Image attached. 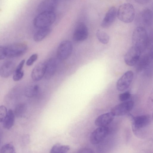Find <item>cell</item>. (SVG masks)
I'll list each match as a JSON object with an SVG mask.
<instances>
[{
	"label": "cell",
	"mask_w": 153,
	"mask_h": 153,
	"mask_svg": "<svg viewBox=\"0 0 153 153\" xmlns=\"http://www.w3.org/2000/svg\"><path fill=\"white\" fill-rule=\"evenodd\" d=\"M133 45L138 48L141 53L146 48L149 41L147 32L145 28L139 26L133 31L132 37Z\"/></svg>",
	"instance_id": "cell-1"
},
{
	"label": "cell",
	"mask_w": 153,
	"mask_h": 153,
	"mask_svg": "<svg viewBox=\"0 0 153 153\" xmlns=\"http://www.w3.org/2000/svg\"><path fill=\"white\" fill-rule=\"evenodd\" d=\"M56 15L54 12H46L39 13L35 18L33 24L37 28L49 27L54 22Z\"/></svg>",
	"instance_id": "cell-2"
},
{
	"label": "cell",
	"mask_w": 153,
	"mask_h": 153,
	"mask_svg": "<svg viewBox=\"0 0 153 153\" xmlns=\"http://www.w3.org/2000/svg\"><path fill=\"white\" fill-rule=\"evenodd\" d=\"M135 15V11L133 6L129 3L121 5L117 12V16L121 21L129 23L133 21Z\"/></svg>",
	"instance_id": "cell-3"
},
{
	"label": "cell",
	"mask_w": 153,
	"mask_h": 153,
	"mask_svg": "<svg viewBox=\"0 0 153 153\" xmlns=\"http://www.w3.org/2000/svg\"><path fill=\"white\" fill-rule=\"evenodd\" d=\"M131 121L133 131L135 134L138 135L150 125L151 117L149 115H142L132 117Z\"/></svg>",
	"instance_id": "cell-4"
},
{
	"label": "cell",
	"mask_w": 153,
	"mask_h": 153,
	"mask_svg": "<svg viewBox=\"0 0 153 153\" xmlns=\"http://www.w3.org/2000/svg\"><path fill=\"white\" fill-rule=\"evenodd\" d=\"M7 57H15L23 55L26 51L27 47L23 43H17L5 47Z\"/></svg>",
	"instance_id": "cell-5"
},
{
	"label": "cell",
	"mask_w": 153,
	"mask_h": 153,
	"mask_svg": "<svg viewBox=\"0 0 153 153\" xmlns=\"http://www.w3.org/2000/svg\"><path fill=\"white\" fill-rule=\"evenodd\" d=\"M73 50L72 43L69 41L65 40L61 42L58 48L56 54L58 59L61 60L67 59Z\"/></svg>",
	"instance_id": "cell-6"
},
{
	"label": "cell",
	"mask_w": 153,
	"mask_h": 153,
	"mask_svg": "<svg viewBox=\"0 0 153 153\" xmlns=\"http://www.w3.org/2000/svg\"><path fill=\"white\" fill-rule=\"evenodd\" d=\"M141 53L138 48L133 46L128 49L124 56L125 63L129 66L136 65L140 57Z\"/></svg>",
	"instance_id": "cell-7"
},
{
	"label": "cell",
	"mask_w": 153,
	"mask_h": 153,
	"mask_svg": "<svg viewBox=\"0 0 153 153\" xmlns=\"http://www.w3.org/2000/svg\"><path fill=\"white\" fill-rule=\"evenodd\" d=\"M133 72L128 71L125 72L118 80L116 83L117 89L120 91H124L129 87L133 79Z\"/></svg>",
	"instance_id": "cell-8"
},
{
	"label": "cell",
	"mask_w": 153,
	"mask_h": 153,
	"mask_svg": "<svg viewBox=\"0 0 153 153\" xmlns=\"http://www.w3.org/2000/svg\"><path fill=\"white\" fill-rule=\"evenodd\" d=\"M108 133L109 129L107 127H98L91 134L90 141L93 144H98L106 137Z\"/></svg>",
	"instance_id": "cell-9"
},
{
	"label": "cell",
	"mask_w": 153,
	"mask_h": 153,
	"mask_svg": "<svg viewBox=\"0 0 153 153\" xmlns=\"http://www.w3.org/2000/svg\"><path fill=\"white\" fill-rule=\"evenodd\" d=\"M134 105V103L132 101L124 102L113 107L111 112L115 116H123L130 112L133 108Z\"/></svg>",
	"instance_id": "cell-10"
},
{
	"label": "cell",
	"mask_w": 153,
	"mask_h": 153,
	"mask_svg": "<svg viewBox=\"0 0 153 153\" xmlns=\"http://www.w3.org/2000/svg\"><path fill=\"white\" fill-rule=\"evenodd\" d=\"M88 32L87 27L83 22L79 23L75 28L73 34V39L76 42L82 41L87 39Z\"/></svg>",
	"instance_id": "cell-11"
},
{
	"label": "cell",
	"mask_w": 153,
	"mask_h": 153,
	"mask_svg": "<svg viewBox=\"0 0 153 153\" xmlns=\"http://www.w3.org/2000/svg\"><path fill=\"white\" fill-rule=\"evenodd\" d=\"M117 10L114 7L110 8L102 19L101 25L103 28L110 27L114 21L117 16Z\"/></svg>",
	"instance_id": "cell-12"
},
{
	"label": "cell",
	"mask_w": 153,
	"mask_h": 153,
	"mask_svg": "<svg viewBox=\"0 0 153 153\" xmlns=\"http://www.w3.org/2000/svg\"><path fill=\"white\" fill-rule=\"evenodd\" d=\"M58 0H44L39 4L37 7V12L39 13L46 12H54L57 7Z\"/></svg>",
	"instance_id": "cell-13"
},
{
	"label": "cell",
	"mask_w": 153,
	"mask_h": 153,
	"mask_svg": "<svg viewBox=\"0 0 153 153\" xmlns=\"http://www.w3.org/2000/svg\"><path fill=\"white\" fill-rule=\"evenodd\" d=\"M46 68V62H41L33 68L31 73V77L34 81H38L44 76Z\"/></svg>",
	"instance_id": "cell-14"
},
{
	"label": "cell",
	"mask_w": 153,
	"mask_h": 153,
	"mask_svg": "<svg viewBox=\"0 0 153 153\" xmlns=\"http://www.w3.org/2000/svg\"><path fill=\"white\" fill-rule=\"evenodd\" d=\"M114 117L111 111L102 114L95 119V124L98 127L106 126L113 120Z\"/></svg>",
	"instance_id": "cell-15"
},
{
	"label": "cell",
	"mask_w": 153,
	"mask_h": 153,
	"mask_svg": "<svg viewBox=\"0 0 153 153\" xmlns=\"http://www.w3.org/2000/svg\"><path fill=\"white\" fill-rule=\"evenodd\" d=\"M138 19L139 22L144 26H150L152 23V11L148 8L144 10L139 14Z\"/></svg>",
	"instance_id": "cell-16"
},
{
	"label": "cell",
	"mask_w": 153,
	"mask_h": 153,
	"mask_svg": "<svg viewBox=\"0 0 153 153\" xmlns=\"http://www.w3.org/2000/svg\"><path fill=\"white\" fill-rule=\"evenodd\" d=\"M15 68V65L13 62L7 61L0 68V76L4 78L8 77L14 73Z\"/></svg>",
	"instance_id": "cell-17"
},
{
	"label": "cell",
	"mask_w": 153,
	"mask_h": 153,
	"mask_svg": "<svg viewBox=\"0 0 153 153\" xmlns=\"http://www.w3.org/2000/svg\"><path fill=\"white\" fill-rule=\"evenodd\" d=\"M57 64L56 60L53 58L49 59L46 62V68L44 76L47 79L52 77L55 73Z\"/></svg>",
	"instance_id": "cell-18"
},
{
	"label": "cell",
	"mask_w": 153,
	"mask_h": 153,
	"mask_svg": "<svg viewBox=\"0 0 153 153\" xmlns=\"http://www.w3.org/2000/svg\"><path fill=\"white\" fill-rule=\"evenodd\" d=\"M51 30L49 27L40 28L34 35V40L36 42L41 41L50 33Z\"/></svg>",
	"instance_id": "cell-19"
},
{
	"label": "cell",
	"mask_w": 153,
	"mask_h": 153,
	"mask_svg": "<svg viewBox=\"0 0 153 153\" xmlns=\"http://www.w3.org/2000/svg\"><path fill=\"white\" fill-rule=\"evenodd\" d=\"M15 115L12 110L10 109L7 112L6 117L3 122L4 127L7 129H9L13 126L15 120Z\"/></svg>",
	"instance_id": "cell-20"
},
{
	"label": "cell",
	"mask_w": 153,
	"mask_h": 153,
	"mask_svg": "<svg viewBox=\"0 0 153 153\" xmlns=\"http://www.w3.org/2000/svg\"><path fill=\"white\" fill-rule=\"evenodd\" d=\"M70 149L69 146L62 145L60 143L54 144L51 148L50 153H66Z\"/></svg>",
	"instance_id": "cell-21"
},
{
	"label": "cell",
	"mask_w": 153,
	"mask_h": 153,
	"mask_svg": "<svg viewBox=\"0 0 153 153\" xmlns=\"http://www.w3.org/2000/svg\"><path fill=\"white\" fill-rule=\"evenodd\" d=\"M39 87L37 85L29 86L25 91V94L28 97H32L36 95L39 92Z\"/></svg>",
	"instance_id": "cell-22"
},
{
	"label": "cell",
	"mask_w": 153,
	"mask_h": 153,
	"mask_svg": "<svg viewBox=\"0 0 153 153\" xmlns=\"http://www.w3.org/2000/svg\"><path fill=\"white\" fill-rule=\"evenodd\" d=\"M96 36L99 41L102 44H107L109 41L108 35L105 32L101 30H98L97 31Z\"/></svg>",
	"instance_id": "cell-23"
},
{
	"label": "cell",
	"mask_w": 153,
	"mask_h": 153,
	"mask_svg": "<svg viewBox=\"0 0 153 153\" xmlns=\"http://www.w3.org/2000/svg\"><path fill=\"white\" fill-rule=\"evenodd\" d=\"M26 110V107L24 103H20L16 107L14 112L15 116L17 117H22Z\"/></svg>",
	"instance_id": "cell-24"
},
{
	"label": "cell",
	"mask_w": 153,
	"mask_h": 153,
	"mask_svg": "<svg viewBox=\"0 0 153 153\" xmlns=\"http://www.w3.org/2000/svg\"><path fill=\"white\" fill-rule=\"evenodd\" d=\"M149 61V57L147 55H145L141 58H140L137 63L138 70L140 71L145 68L148 65Z\"/></svg>",
	"instance_id": "cell-25"
},
{
	"label": "cell",
	"mask_w": 153,
	"mask_h": 153,
	"mask_svg": "<svg viewBox=\"0 0 153 153\" xmlns=\"http://www.w3.org/2000/svg\"><path fill=\"white\" fill-rule=\"evenodd\" d=\"M1 153H14L15 150L13 145L11 143L5 144L3 145L0 150Z\"/></svg>",
	"instance_id": "cell-26"
},
{
	"label": "cell",
	"mask_w": 153,
	"mask_h": 153,
	"mask_svg": "<svg viewBox=\"0 0 153 153\" xmlns=\"http://www.w3.org/2000/svg\"><path fill=\"white\" fill-rule=\"evenodd\" d=\"M7 109L4 105L0 106V123H2L7 116Z\"/></svg>",
	"instance_id": "cell-27"
},
{
	"label": "cell",
	"mask_w": 153,
	"mask_h": 153,
	"mask_svg": "<svg viewBox=\"0 0 153 153\" xmlns=\"http://www.w3.org/2000/svg\"><path fill=\"white\" fill-rule=\"evenodd\" d=\"M131 95V94L129 91H126L119 94V98L120 101L125 102L130 98Z\"/></svg>",
	"instance_id": "cell-28"
},
{
	"label": "cell",
	"mask_w": 153,
	"mask_h": 153,
	"mask_svg": "<svg viewBox=\"0 0 153 153\" xmlns=\"http://www.w3.org/2000/svg\"><path fill=\"white\" fill-rule=\"evenodd\" d=\"M24 75V72L22 71H14L13 73V79L15 81H19L22 78Z\"/></svg>",
	"instance_id": "cell-29"
},
{
	"label": "cell",
	"mask_w": 153,
	"mask_h": 153,
	"mask_svg": "<svg viewBox=\"0 0 153 153\" xmlns=\"http://www.w3.org/2000/svg\"><path fill=\"white\" fill-rule=\"evenodd\" d=\"M38 57V55L36 53L32 54L27 60L26 65L28 66L32 65L37 59Z\"/></svg>",
	"instance_id": "cell-30"
},
{
	"label": "cell",
	"mask_w": 153,
	"mask_h": 153,
	"mask_svg": "<svg viewBox=\"0 0 153 153\" xmlns=\"http://www.w3.org/2000/svg\"><path fill=\"white\" fill-rule=\"evenodd\" d=\"M7 57L5 47L0 46V60Z\"/></svg>",
	"instance_id": "cell-31"
},
{
	"label": "cell",
	"mask_w": 153,
	"mask_h": 153,
	"mask_svg": "<svg viewBox=\"0 0 153 153\" xmlns=\"http://www.w3.org/2000/svg\"><path fill=\"white\" fill-rule=\"evenodd\" d=\"M25 62V59L22 60L17 66L14 71H22Z\"/></svg>",
	"instance_id": "cell-32"
},
{
	"label": "cell",
	"mask_w": 153,
	"mask_h": 153,
	"mask_svg": "<svg viewBox=\"0 0 153 153\" xmlns=\"http://www.w3.org/2000/svg\"><path fill=\"white\" fill-rule=\"evenodd\" d=\"M78 153H93V150L89 148H84L80 149L78 152Z\"/></svg>",
	"instance_id": "cell-33"
},
{
	"label": "cell",
	"mask_w": 153,
	"mask_h": 153,
	"mask_svg": "<svg viewBox=\"0 0 153 153\" xmlns=\"http://www.w3.org/2000/svg\"><path fill=\"white\" fill-rule=\"evenodd\" d=\"M137 3L142 4H145L148 3L150 0H135Z\"/></svg>",
	"instance_id": "cell-34"
}]
</instances>
